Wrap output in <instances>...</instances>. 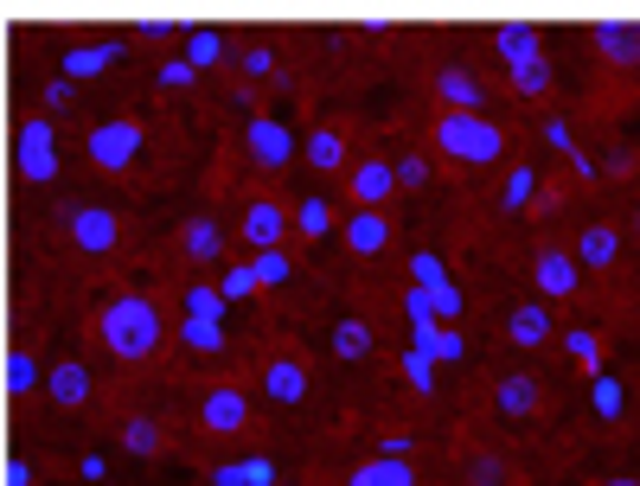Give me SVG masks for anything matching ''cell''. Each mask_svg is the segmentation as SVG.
Wrapping results in <instances>:
<instances>
[{
  "label": "cell",
  "instance_id": "11",
  "mask_svg": "<svg viewBox=\"0 0 640 486\" xmlns=\"http://www.w3.org/2000/svg\"><path fill=\"white\" fill-rule=\"evenodd\" d=\"M288 160H295V128L276 122V116H256V122L244 128V167H250L256 179H282Z\"/></svg>",
  "mask_w": 640,
  "mask_h": 486
},
{
  "label": "cell",
  "instance_id": "7",
  "mask_svg": "<svg viewBox=\"0 0 640 486\" xmlns=\"http://www.w3.org/2000/svg\"><path fill=\"white\" fill-rule=\"evenodd\" d=\"M449 486H532V474H525L506 448L467 442V448H455V460H449Z\"/></svg>",
  "mask_w": 640,
  "mask_h": 486
},
{
  "label": "cell",
  "instance_id": "15",
  "mask_svg": "<svg viewBox=\"0 0 640 486\" xmlns=\"http://www.w3.org/2000/svg\"><path fill=\"white\" fill-rule=\"evenodd\" d=\"M621 250H628V244H621V225H614V218H589V225L577 230V244H570L583 276H609L614 262H621Z\"/></svg>",
  "mask_w": 640,
  "mask_h": 486
},
{
  "label": "cell",
  "instance_id": "20",
  "mask_svg": "<svg viewBox=\"0 0 640 486\" xmlns=\"http://www.w3.org/2000/svg\"><path fill=\"white\" fill-rule=\"evenodd\" d=\"M372 346H378V333H372V320L365 314H339L327 333V353L339 358V365H358V358H372Z\"/></svg>",
  "mask_w": 640,
  "mask_h": 486
},
{
  "label": "cell",
  "instance_id": "6",
  "mask_svg": "<svg viewBox=\"0 0 640 486\" xmlns=\"http://www.w3.org/2000/svg\"><path fill=\"white\" fill-rule=\"evenodd\" d=\"M353 153H358V128L353 116H321V122L302 135V160H307V173H321V179H339L346 167H353Z\"/></svg>",
  "mask_w": 640,
  "mask_h": 486
},
{
  "label": "cell",
  "instance_id": "28",
  "mask_svg": "<svg viewBox=\"0 0 640 486\" xmlns=\"http://www.w3.org/2000/svg\"><path fill=\"white\" fill-rule=\"evenodd\" d=\"M250 281H263V288L288 281V256H282V250H263V256H256V269H250Z\"/></svg>",
  "mask_w": 640,
  "mask_h": 486
},
{
  "label": "cell",
  "instance_id": "17",
  "mask_svg": "<svg viewBox=\"0 0 640 486\" xmlns=\"http://www.w3.org/2000/svg\"><path fill=\"white\" fill-rule=\"evenodd\" d=\"M430 90L442 97V109H461V116H486V77L467 71V65H435Z\"/></svg>",
  "mask_w": 640,
  "mask_h": 486
},
{
  "label": "cell",
  "instance_id": "16",
  "mask_svg": "<svg viewBox=\"0 0 640 486\" xmlns=\"http://www.w3.org/2000/svg\"><path fill=\"white\" fill-rule=\"evenodd\" d=\"M263 397H269L276 409H302L307 404V358L295 353V346L269 353V365H263Z\"/></svg>",
  "mask_w": 640,
  "mask_h": 486
},
{
  "label": "cell",
  "instance_id": "18",
  "mask_svg": "<svg viewBox=\"0 0 640 486\" xmlns=\"http://www.w3.org/2000/svg\"><path fill=\"white\" fill-rule=\"evenodd\" d=\"M71 237H77V250L116 256V250H122V218H116L109 205H77V211H71Z\"/></svg>",
  "mask_w": 640,
  "mask_h": 486
},
{
  "label": "cell",
  "instance_id": "4",
  "mask_svg": "<svg viewBox=\"0 0 640 486\" xmlns=\"http://www.w3.org/2000/svg\"><path fill=\"white\" fill-rule=\"evenodd\" d=\"M486 409H493L500 423H538V416L551 409V378L532 371V365L493 371V384H486Z\"/></svg>",
  "mask_w": 640,
  "mask_h": 486
},
{
  "label": "cell",
  "instance_id": "22",
  "mask_svg": "<svg viewBox=\"0 0 640 486\" xmlns=\"http://www.w3.org/2000/svg\"><path fill=\"white\" fill-rule=\"evenodd\" d=\"M493 51L506 58V71H519V65L544 58V46H538V32H532V26H500V32H493Z\"/></svg>",
  "mask_w": 640,
  "mask_h": 486
},
{
  "label": "cell",
  "instance_id": "14",
  "mask_svg": "<svg viewBox=\"0 0 640 486\" xmlns=\"http://www.w3.org/2000/svg\"><path fill=\"white\" fill-rule=\"evenodd\" d=\"M339 237H346V250H353L358 262H378V256H391V244H397V218H391V211H346V218H339Z\"/></svg>",
  "mask_w": 640,
  "mask_h": 486
},
{
  "label": "cell",
  "instance_id": "23",
  "mask_svg": "<svg viewBox=\"0 0 640 486\" xmlns=\"http://www.w3.org/2000/svg\"><path fill=\"white\" fill-rule=\"evenodd\" d=\"M122 448L128 455H160L167 448V423L160 416H122Z\"/></svg>",
  "mask_w": 640,
  "mask_h": 486
},
{
  "label": "cell",
  "instance_id": "29",
  "mask_svg": "<svg viewBox=\"0 0 640 486\" xmlns=\"http://www.w3.org/2000/svg\"><path fill=\"white\" fill-rule=\"evenodd\" d=\"M58 397H65V404H83V397H90V378H83L77 365H65V371H58Z\"/></svg>",
  "mask_w": 640,
  "mask_h": 486
},
{
  "label": "cell",
  "instance_id": "21",
  "mask_svg": "<svg viewBox=\"0 0 640 486\" xmlns=\"http://www.w3.org/2000/svg\"><path fill=\"white\" fill-rule=\"evenodd\" d=\"M327 225H333V211H327V199H321V192H307V199L288 205V237H295V244H321V237H327Z\"/></svg>",
  "mask_w": 640,
  "mask_h": 486
},
{
  "label": "cell",
  "instance_id": "8",
  "mask_svg": "<svg viewBox=\"0 0 640 486\" xmlns=\"http://www.w3.org/2000/svg\"><path fill=\"white\" fill-rule=\"evenodd\" d=\"M525 269H532V288L538 301H577V288H583V269H577V256H570V244H558V237H538L532 256H525Z\"/></svg>",
  "mask_w": 640,
  "mask_h": 486
},
{
  "label": "cell",
  "instance_id": "12",
  "mask_svg": "<svg viewBox=\"0 0 640 486\" xmlns=\"http://www.w3.org/2000/svg\"><path fill=\"white\" fill-rule=\"evenodd\" d=\"M237 237H244L250 256L282 250V237H288V199L282 192H250V199L237 205Z\"/></svg>",
  "mask_w": 640,
  "mask_h": 486
},
{
  "label": "cell",
  "instance_id": "27",
  "mask_svg": "<svg viewBox=\"0 0 640 486\" xmlns=\"http://www.w3.org/2000/svg\"><path fill=\"white\" fill-rule=\"evenodd\" d=\"M269 71H276V46H263V39H256V46H244V77H250V83H263Z\"/></svg>",
  "mask_w": 640,
  "mask_h": 486
},
{
  "label": "cell",
  "instance_id": "25",
  "mask_svg": "<svg viewBox=\"0 0 640 486\" xmlns=\"http://www.w3.org/2000/svg\"><path fill=\"white\" fill-rule=\"evenodd\" d=\"M512 90H519V97H544V90H551V65H544V58L519 65V71H512Z\"/></svg>",
  "mask_w": 640,
  "mask_h": 486
},
{
  "label": "cell",
  "instance_id": "5",
  "mask_svg": "<svg viewBox=\"0 0 640 486\" xmlns=\"http://www.w3.org/2000/svg\"><path fill=\"white\" fill-rule=\"evenodd\" d=\"M500 346H512V353L558 346V307L538 301V295H512V301L500 307Z\"/></svg>",
  "mask_w": 640,
  "mask_h": 486
},
{
  "label": "cell",
  "instance_id": "3",
  "mask_svg": "<svg viewBox=\"0 0 640 486\" xmlns=\"http://www.w3.org/2000/svg\"><path fill=\"white\" fill-rule=\"evenodd\" d=\"M193 429L211 435V442H250L256 435V404H250V390L237 378H211L193 397Z\"/></svg>",
  "mask_w": 640,
  "mask_h": 486
},
{
  "label": "cell",
  "instance_id": "26",
  "mask_svg": "<svg viewBox=\"0 0 640 486\" xmlns=\"http://www.w3.org/2000/svg\"><path fill=\"white\" fill-rule=\"evenodd\" d=\"M391 173H397V192H423V186H430V160H423V153H404Z\"/></svg>",
  "mask_w": 640,
  "mask_h": 486
},
{
  "label": "cell",
  "instance_id": "13",
  "mask_svg": "<svg viewBox=\"0 0 640 486\" xmlns=\"http://www.w3.org/2000/svg\"><path fill=\"white\" fill-rule=\"evenodd\" d=\"M174 250H179L186 269H211V262L225 256V218H218V211H193V218H179Z\"/></svg>",
  "mask_w": 640,
  "mask_h": 486
},
{
  "label": "cell",
  "instance_id": "1",
  "mask_svg": "<svg viewBox=\"0 0 640 486\" xmlns=\"http://www.w3.org/2000/svg\"><path fill=\"white\" fill-rule=\"evenodd\" d=\"M430 148L449 160V167H467V173H486L500 167L512 148V128L500 116H461V109H435L430 116Z\"/></svg>",
  "mask_w": 640,
  "mask_h": 486
},
{
  "label": "cell",
  "instance_id": "19",
  "mask_svg": "<svg viewBox=\"0 0 640 486\" xmlns=\"http://www.w3.org/2000/svg\"><path fill=\"white\" fill-rule=\"evenodd\" d=\"M135 153H141V122H102L97 135H90V160H97V167H109V173H116V167H128Z\"/></svg>",
  "mask_w": 640,
  "mask_h": 486
},
{
  "label": "cell",
  "instance_id": "30",
  "mask_svg": "<svg viewBox=\"0 0 640 486\" xmlns=\"http://www.w3.org/2000/svg\"><path fill=\"white\" fill-rule=\"evenodd\" d=\"M621 244H628V250H640V199H634V211L621 218Z\"/></svg>",
  "mask_w": 640,
  "mask_h": 486
},
{
  "label": "cell",
  "instance_id": "10",
  "mask_svg": "<svg viewBox=\"0 0 640 486\" xmlns=\"http://www.w3.org/2000/svg\"><path fill=\"white\" fill-rule=\"evenodd\" d=\"M583 46L609 77H640V20H589Z\"/></svg>",
  "mask_w": 640,
  "mask_h": 486
},
{
  "label": "cell",
  "instance_id": "2",
  "mask_svg": "<svg viewBox=\"0 0 640 486\" xmlns=\"http://www.w3.org/2000/svg\"><path fill=\"white\" fill-rule=\"evenodd\" d=\"M97 339L109 346L116 365H154L160 346H167V320L148 295H116V301L97 314Z\"/></svg>",
  "mask_w": 640,
  "mask_h": 486
},
{
  "label": "cell",
  "instance_id": "9",
  "mask_svg": "<svg viewBox=\"0 0 640 486\" xmlns=\"http://www.w3.org/2000/svg\"><path fill=\"white\" fill-rule=\"evenodd\" d=\"M339 192H346V211H391L397 205V173L384 153H353V167L339 173Z\"/></svg>",
  "mask_w": 640,
  "mask_h": 486
},
{
  "label": "cell",
  "instance_id": "24",
  "mask_svg": "<svg viewBox=\"0 0 640 486\" xmlns=\"http://www.w3.org/2000/svg\"><path fill=\"white\" fill-rule=\"evenodd\" d=\"M346 486H416V467H404V460H372V467H358Z\"/></svg>",
  "mask_w": 640,
  "mask_h": 486
},
{
  "label": "cell",
  "instance_id": "31",
  "mask_svg": "<svg viewBox=\"0 0 640 486\" xmlns=\"http://www.w3.org/2000/svg\"><path fill=\"white\" fill-rule=\"evenodd\" d=\"M160 83H167V90H186V83H193V65H167V71H160Z\"/></svg>",
  "mask_w": 640,
  "mask_h": 486
},
{
  "label": "cell",
  "instance_id": "32",
  "mask_svg": "<svg viewBox=\"0 0 640 486\" xmlns=\"http://www.w3.org/2000/svg\"><path fill=\"white\" fill-rule=\"evenodd\" d=\"M595 486H640V474H609V480H595Z\"/></svg>",
  "mask_w": 640,
  "mask_h": 486
}]
</instances>
